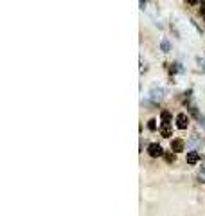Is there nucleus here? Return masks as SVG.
I'll return each mask as SVG.
<instances>
[{
    "mask_svg": "<svg viewBox=\"0 0 205 216\" xmlns=\"http://www.w3.org/2000/svg\"><path fill=\"white\" fill-rule=\"evenodd\" d=\"M148 153L157 159V157H162V155H164V150H162V146H160V144L153 142V144H149V146H148Z\"/></svg>",
    "mask_w": 205,
    "mask_h": 216,
    "instance_id": "obj_1",
    "label": "nucleus"
},
{
    "mask_svg": "<svg viewBox=\"0 0 205 216\" xmlns=\"http://www.w3.org/2000/svg\"><path fill=\"white\" fill-rule=\"evenodd\" d=\"M187 124H189V117H187L185 113H178V115H176V126H178L180 130H185Z\"/></svg>",
    "mask_w": 205,
    "mask_h": 216,
    "instance_id": "obj_2",
    "label": "nucleus"
},
{
    "mask_svg": "<svg viewBox=\"0 0 205 216\" xmlns=\"http://www.w3.org/2000/svg\"><path fill=\"white\" fill-rule=\"evenodd\" d=\"M184 146H185V142L182 139H173V141H171V151H174V153L184 151Z\"/></svg>",
    "mask_w": 205,
    "mask_h": 216,
    "instance_id": "obj_3",
    "label": "nucleus"
},
{
    "mask_svg": "<svg viewBox=\"0 0 205 216\" xmlns=\"http://www.w3.org/2000/svg\"><path fill=\"white\" fill-rule=\"evenodd\" d=\"M160 135L162 137H171V123H162V126H160Z\"/></svg>",
    "mask_w": 205,
    "mask_h": 216,
    "instance_id": "obj_4",
    "label": "nucleus"
},
{
    "mask_svg": "<svg viewBox=\"0 0 205 216\" xmlns=\"http://www.w3.org/2000/svg\"><path fill=\"white\" fill-rule=\"evenodd\" d=\"M200 160V153H196V151H189L187 153V164H196Z\"/></svg>",
    "mask_w": 205,
    "mask_h": 216,
    "instance_id": "obj_5",
    "label": "nucleus"
},
{
    "mask_svg": "<svg viewBox=\"0 0 205 216\" xmlns=\"http://www.w3.org/2000/svg\"><path fill=\"white\" fill-rule=\"evenodd\" d=\"M151 99H153V101H160V99H162V88H158V90L153 88V90H151Z\"/></svg>",
    "mask_w": 205,
    "mask_h": 216,
    "instance_id": "obj_6",
    "label": "nucleus"
},
{
    "mask_svg": "<svg viewBox=\"0 0 205 216\" xmlns=\"http://www.w3.org/2000/svg\"><path fill=\"white\" fill-rule=\"evenodd\" d=\"M160 119H162V123H171V113L164 110V112L160 113Z\"/></svg>",
    "mask_w": 205,
    "mask_h": 216,
    "instance_id": "obj_7",
    "label": "nucleus"
},
{
    "mask_svg": "<svg viewBox=\"0 0 205 216\" xmlns=\"http://www.w3.org/2000/svg\"><path fill=\"white\" fill-rule=\"evenodd\" d=\"M148 128H149L151 132H155V130H157V121H155V119H151V121H148Z\"/></svg>",
    "mask_w": 205,
    "mask_h": 216,
    "instance_id": "obj_8",
    "label": "nucleus"
},
{
    "mask_svg": "<svg viewBox=\"0 0 205 216\" xmlns=\"http://www.w3.org/2000/svg\"><path fill=\"white\" fill-rule=\"evenodd\" d=\"M162 52H169V41L165 40H162Z\"/></svg>",
    "mask_w": 205,
    "mask_h": 216,
    "instance_id": "obj_9",
    "label": "nucleus"
},
{
    "mask_svg": "<svg viewBox=\"0 0 205 216\" xmlns=\"http://www.w3.org/2000/svg\"><path fill=\"white\" fill-rule=\"evenodd\" d=\"M165 160L167 162H174V153H165Z\"/></svg>",
    "mask_w": 205,
    "mask_h": 216,
    "instance_id": "obj_10",
    "label": "nucleus"
},
{
    "mask_svg": "<svg viewBox=\"0 0 205 216\" xmlns=\"http://www.w3.org/2000/svg\"><path fill=\"white\" fill-rule=\"evenodd\" d=\"M198 121H200V124H202V128L205 130V115H200V117H198Z\"/></svg>",
    "mask_w": 205,
    "mask_h": 216,
    "instance_id": "obj_11",
    "label": "nucleus"
},
{
    "mask_svg": "<svg viewBox=\"0 0 205 216\" xmlns=\"http://www.w3.org/2000/svg\"><path fill=\"white\" fill-rule=\"evenodd\" d=\"M200 15L205 16V2H202V7H200Z\"/></svg>",
    "mask_w": 205,
    "mask_h": 216,
    "instance_id": "obj_12",
    "label": "nucleus"
},
{
    "mask_svg": "<svg viewBox=\"0 0 205 216\" xmlns=\"http://www.w3.org/2000/svg\"><path fill=\"white\" fill-rule=\"evenodd\" d=\"M187 4H191V6H195V4H198V0H187Z\"/></svg>",
    "mask_w": 205,
    "mask_h": 216,
    "instance_id": "obj_13",
    "label": "nucleus"
},
{
    "mask_svg": "<svg viewBox=\"0 0 205 216\" xmlns=\"http://www.w3.org/2000/svg\"><path fill=\"white\" fill-rule=\"evenodd\" d=\"M202 176H203V178H205V166H203V175H202Z\"/></svg>",
    "mask_w": 205,
    "mask_h": 216,
    "instance_id": "obj_14",
    "label": "nucleus"
}]
</instances>
